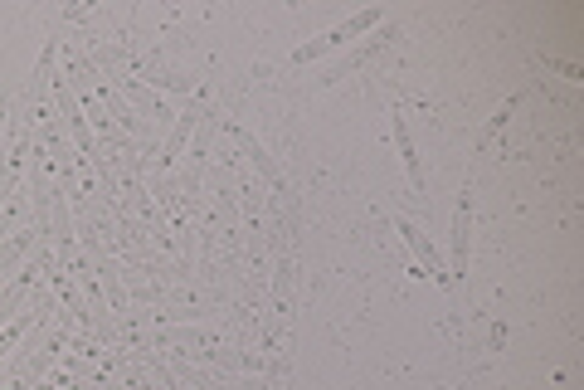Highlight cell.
<instances>
[{
	"label": "cell",
	"instance_id": "11",
	"mask_svg": "<svg viewBox=\"0 0 584 390\" xmlns=\"http://www.w3.org/2000/svg\"><path fill=\"white\" fill-rule=\"evenodd\" d=\"M195 108H185V113H176V127H171V137H166V152H161V171H171L176 161H181L185 142H190V132H195Z\"/></svg>",
	"mask_w": 584,
	"mask_h": 390
},
{
	"label": "cell",
	"instance_id": "2",
	"mask_svg": "<svg viewBox=\"0 0 584 390\" xmlns=\"http://www.w3.org/2000/svg\"><path fill=\"white\" fill-rule=\"evenodd\" d=\"M395 230H400V234H404V244L414 249V259H419L414 269H419V278H434L438 288H448V293H453V278H448V269H443V259H438L434 239H429V234L419 230L414 220H404V215H395Z\"/></svg>",
	"mask_w": 584,
	"mask_h": 390
},
{
	"label": "cell",
	"instance_id": "9",
	"mask_svg": "<svg viewBox=\"0 0 584 390\" xmlns=\"http://www.w3.org/2000/svg\"><path fill=\"white\" fill-rule=\"evenodd\" d=\"M117 88H122V93H127V98H132V103H137V108H142L151 122H166V117H176V113H171V103H166L156 88H142L137 78H117Z\"/></svg>",
	"mask_w": 584,
	"mask_h": 390
},
{
	"label": "cell",
	"instance_id": "14",
	"mask_svg": "<svg viewBox=\"0 0 584 390\" xmlns=\"http://www.w3.org/2000/svg\"><path fill=\"white\" fill-rule=\"evenodd\" d=\"M5 117H10V103H5V98H0V127H5Z\"/></svg>",
	"mask_w": 584,
	"mask_h": 390
},
{
	"label": "cell",
	"instance_id": "13",
	"mask_svg": "<svg viewBox=\"0 0 584 390\" xmlns=\"http://www.w3.org/2000/svg\"><path fill=\"white\" fill-rule=\"evenodd\" d=\"M541 64H546L550 74H560V78H565L570 88H580V83H584V74L575 69V64H565V59H550V54H541Z\"/></svg>",
	"mask_w": 584,
	"mask_h": 390
},
{
	"label": "cell",
	"instance_id": "8",
	"mask_svg": "<svg viewBox=\"0 0 584 390\" xmlns=\"http://www.w3.org/2000/svg\"><path fill=\"white\" fill-rule=\"evenodd\" d=\"M35 234H44V230H39V225H20V230L0 244V283H5L10 273H20V259L35 249Z\"/></svg>",
	"mask_w": 584,
	"mask_h": 390
},
{
	"label": "cell",
	"instance_id": "10",
	"mask_svg": "<svg viewBox=\"0 0 584 390\" xmlns=\"http://www.w3.org/2000/svg\"><path fill=\"white\" fill-rule=\"evenodd\" d=\"M516 108H521V93H511L507 103H502L497 113L487 117V127L477 132V142H473V156H482V152H487V147H492V142H497V137H502V132H507V122H511V117H516Z\"/></svg>",
	"mask_w": 584,
	"mask_h": 390
},
{
	"label": "cell",
	"instance_id": "5",
	"mask_svg": "<svg viewBox=\"0 0 584 390\" xmlns=\"http://www.w3.org/2000/svg\"><path fill=\"white\" fill-rule=\"evenodd\" d=\"M390 39H395V30H370V39H361V44H351V49H346V54H341V59L331 64L327 74L317 78V83H322V88H331V83H341V78L351 74V69H361V64H370V59H375V54H380V49H385Z\"/></svg>",
	"mask_w": 584,
	"mask_h": 390
},
{
	"label": "cell",
	"instance_id": "3",
	"mask_svg": "<svg viewBox=\"0 0 584 390\" xmlns=\"http://www.w3.org/2000/svg\"><path fill=\"white\" fill-rule=\"evenodd\" d=\"M54 98H59V113L69 122V137H73V152L83 156V161H98V142H93V132H88V117H83V103L73 98L69 78H54Z\"/></svg>",
	"mask_w": 584,
	"mask_h": 390
},
{
	"label": "cell",
	"instance_id": "12",
	"mask_svg": "<svg viewBox=\"0 0 584 390\" xmlns=\"http://www.w3.org/2000/svg\"><path fill=\"white\" fill-rule=\"evenodd\" d=\"M93 273H103V288H108V308L112 312H127V293H122V283H117V264L112 259H98V269Z\"/></svg>",
	"mask_w": 584,
	"mask_h": 390
},
{
	"label": "cell",
	"instance_id": "7",
	"mask_svg": "<svg viewBox=\"0 0 584 390\" xmlns=\"http://www.w3.org/2000/svg\"><path fill=\"white\" fill-rule=\"evenodd\" d=\"M229 137H234V147H244V156L254 161V166H258V176H263L268 186H283V171H278V161H273V156L263 152V142H258L254 132H244V127H234V122H229Z\"/></svg>",
	"mask_w": 584,
	"mask_h": 390
},
{
	"label": "cell",
	"instance_id": "4",
	"mask_svg": "<svg viewBox=\"0 0 584 390\" xmlns=\"http://www.w3.org/2000/svg\"><path fill=\"white\" fill-rule=\"evenodd\" d=\"M468 239H473V191H468V181H463L458 205H453V269H448L453 283L468 278Z\"/></svg>",
	"mask_w": 584,
	"mask_h": 390
},
{
	"label": "cell",
	"instance_id": "6",
	"mask_svg": "<svg viewBox=\"0 0 584 390\" xmlns=\"http://www.w3.org/2000/svg\"><path fill=\"white\" fill-rule=\"evenodd\" d=\"M390 137H395V147H400V161H404V176H409V186L424 195V161H419V147H414V132H409V122H404L400 108H390Z\"/></svg>",
	"mask_w": 584,
	"mask_h": 390
},
{
	"label": "cell",
	"instance_id": "1",
	"mask_svg": "<svg viewBox=\"0 0 584 390\" xmlns=\"http://www.w3.org/2000/svg\"><path fill=\"white\" fill-rule=\"evenodd\" d=\"M380 25H385V10H380V5H370V10H356L351 20L331 25L322 39H312V44H297V49H292V64H312V59H322L327 49H341V44H361V35L380 30Z\"/></svg>",
	"mask_w": 584,
	"mask_h": 390
}]
</instances>
